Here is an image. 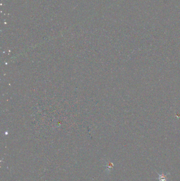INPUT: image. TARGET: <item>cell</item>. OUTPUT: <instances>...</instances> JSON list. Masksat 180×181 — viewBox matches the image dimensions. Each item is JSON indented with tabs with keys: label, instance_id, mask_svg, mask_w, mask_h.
Returning a JSON list of instances; mask_svg holds the SVG:
<instances>
[{
	"label": "cell",
	"instance_id": "1",
	"mask_svg": "<svg viewBox=\"0 0 180 181\" xmlns=\"http://www.w3.org/2000/svg\"><path fill=\"white\" fill-rule=\"evenodd\" d=\"M159 177L158 179L159 181H166L167 180V174H164V173H162L161 174H158Z\"/></svg>",
	"mask_w": 180,
	"mask_h": 181
}]
</instances>
